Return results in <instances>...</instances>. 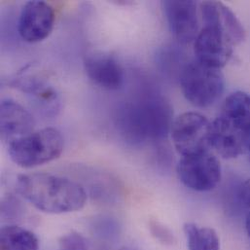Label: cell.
<instances>
[{
    "label": "cell",
    "mask_w": 250,
    "mask_h": 250,
    "mask_svg": "<svg viewBox=\"0 0 250 250\" xmlns=\"http://www.w3.org/2000/svg\"><path fill=\"white\" fill-rule=\"evenodd\" d=\"M114 121L119 133L130 144L161 141L170 133L173 109L165 97L149 93L121 104Z\"/></svg>",
    "instance_id": "cell-1"
},
{
    "label": "cell",
    "mask_w": 250,
    "mask_h": 250,
    "mask_svg": "<svg viewBox=\"0 0 250 250\" xmlns=\"http://www.w3.org/2000/svg\"><path fill=\"white\" fill-rule=\"evenodd\" d=\"M16 189L36 209L50 214L78 211L87 202L86 191L79 183L48 173L19 175Z\"/></svg>",
    "instance_id": "cell-2"
},
{
    "label": "cell",
    "mask_w": 250,
    "mask_h": 250,
    "mask_svg": "<svg viewBox=\"0 0 250 250\" xmlns=\"http://www.w3.org/2000/svg\"><path fill=\"white\" fill-rule=\"evenodd\" d=\"M63 147L61 131L55 127H44L11 141L8 153L17 166L31 168L58 159Z\"/></svg>",
    "instance_id": "cell-3"
},
{
    "label": "cell",
    "mask_w": 250,
    "mask_h": 250,
    "mask_svg": "<svg viewBox=\"0 0 250 250\" xmlns=\"http://www.w3.org/2000/svg\"><path fill=\"white\" fill-rule=\"evenodd\" d=\"M179 82L185 99L200 108L213 105L225 89V79L220 69L206 65L197 60L181 67Z\"/></svg>",
    "instance_id": "cell-4"
},
{
    "label": "cell",
    "mask_w": 250,
    "mask_h": 250,
    "mask_svg": "<svg viewBox=\"0 0 250 250\" xmlns=\"http://www.w3.org/2000/svg\"><path fill=\"white\" fill-rule=\"evenodd\" d=\"M176 171L181 183L196 192L213 190L222 178L220 162L209 151L182 157Z\"/></svg>",
    "instance_id": "cell-5"
},
{
    "label": "cell",
    "mask_w": 250,
    "mask_h": 250,
    "mask_svg": "<svg viewBox=\"0 0 250 250\" xmlns=\"http://www.w3.org/2000/svg\"><path fill=\"white\" fill-rule=\"evenodd\" d=\"M210 125L211 122L198 112H185L179 115L170 128L176 151L182 157L209 151Z\"/></svg>",
    "instance_id": "cell-6"
},
{
    "label": "cell",
    "mask_w": 250,
    "mask_h": 250,
    "mask_svg": "<svg viewBox=\"0 0 250 250\" xmlns=\"http://www.w3.org/2000/svg\"><path fill=\"white\" fill-rule=\"evenodd\" d=\"M55 20L54 8L49 3L38 0L28 1L20 14L19 34L25 42H41L52 33Z\"/></svg>",
    "instance_id": "cell-7"
},
{
    "label": "cell",
    "mask_w": 250,
    "mask_h": 250,
    "mask_svg": "<svg viewBox=\"0 0 250 250\" xmlns=\"http://www.w3.org/2000/svg\"><path fill=\"white\" fill-rule=\"evenodd\" d=\"M233 47L222 29L214 25H205L195 40L194 51L198 62L220 69L231 60Z\"/></svg>",
    "instance_id": "cell-8"
},
{
    "label": "cell",
    "mask_w": 250,
    "mask_h": 250,
    "mask_svg": "<svg viewBox=\"0 0 250 250\" xmlns=\"http://www.w3.org/2000/svg\"><path fill=\"white\" fill-rule=\"evenodd\" d=\"M162 4L173 37L181 44L195 41L199 34L198 3L194 1H164Z\"/></svg>",
    "instance_id": "cell-9"
},
{
    "label": "cell",
    "mask_w": 250,
    "mask_h": 250,
    "mask_svg": "<svg viewBox=\"0 0 250 250\" xmlns=\"http://www.w3.org/2000/svg\"><path fill=\"white\" fill-rule=\"evenodd\" d=\"M84 67L88 77L102 89L118 91L124 86V68L117 59L109 54L104 52L87 54L84 58Z\"/></svg>",
    "instance_id": "cell-10"
},
{
    "label": "cell",
    "mask_w": 250,
    "mask_h": 250,
    "mask_svg": "<svg viewBox=\"0 0 250 250\" xmlns=\"http://www.w3.org/2000/svg\"><path fill=\"white\" fill-rule=\"evenodd\" d=\"M200 10L205 25H214L222 29L234 46L245 40L246 29L227 5L218 1H205L200 3Z\"/></svg>",
    "instance_id": "cell-11"
},
{
    "label": "cell",
    "mask_w": 250,
    "mask_h": 250,
    "mask_svg": "<svg viewBox=\"0 0 250 250\" xmlns=\"http://www.w3.org/2000/svg\"><path fill=\"white\" fill-rule=\"evenodd\" d=\"M210 148L224 159H235L249 152L247 139L222 115L211 122Z\"/></svg>",
    "instance_id": "cell-12"
},
{
    "label": "cell",
    "mask_w": 250,
    "mask_h": 250,
    "mask_svg": "<svg viewBox=\"0 0 250 250\" xmlns=\"http://www.w3.org/2000/svg\"><path fill=\"white\" fill-rule=\"evenodd\" d=\"M2 137L10 142L34 131L35 121L31 113L13 100H3L0 108Z\"/></svg>",
    "instance_id": "cell-13"
},
{
    "label": "cell",
    "mask_w": 250,
    "mask_h": 250,
    "mask_svg": "<svg viewBox=\"0 0 250 250\" xmlns=\"http://www.w3.org/2000/svg\"><path fill=\"white\" fill-rule=\"evenodd\" d=\"M14 86L30 96L33 103L46 115L54 116L60 109V99L56 90L38 76H25L15 81Z\"/></svg>",
    "instance_id": "cell-14"
},
{
    "label": "cell",
    "mask_w": 250,
    "mask_h": 250,
    "mask_svg": "<svg viewBox=\"0 0 250 250\" xmlns=\"http://www.w3.org/2000/svg\"><path fill=\"white\" fill-rule=\"evenodd\" d=\"M221 115L245 136L250 152V95L241 91L230 94L225 100L223 113Z\"/></svg>",
    "instance_id": "cell-15"
},
{
    "label": "cell",
    "mask_w": 250,
    "mask_h": 250,
    "mask_svg": "<svg viewBox=\"0 0 250 250\" xmlns=\"http://www.w3.org/2000/svg\"><path fill=\"white\" fill-rule=\"evenodd\" d=\"M39 241L35 234L24 228L8 225L0 231V250H38Z\"/></svg>",
    "instance_id": "cell-16"
},
{
    "label": "cell",
    "mask_w": 250,
    "mask_h": 250,
    "mask_svg": "<svg viewBox=\"0 0 250 250\" xmlns=\"http://www.w3.org/2000/svg\"><path fill=\"white\" fill-rule=\"evenodd\" d=\"M184 234L189 250H220V240L212 228L186 223Z\"/></svg>",
    "instance_id": "cell-17"
},
{
    "label": "cell",
    "mask_w": 250,
    "mask_h": 250,
    "mask_svg": "<svg viewBox=\"0 0 250 250\" xmlns=\"http://www.w3.org/2000/svg\"><path fill=\"white\" fill-rule=\"evenodd\" d=\"M59 250H89L85 238L76 232L62 236L59 242Z\"/></svg>",
    "instance_id": "cell-18"
},
{
    "label": "cell",
    "mask_w": 250,
    "mask_h": 250,
    "mask_svg": "<svg viewBox=\"0 0 250 250\" xmlns=\"http://www.w3.org/2000/svg\"><path fill=\"white\" fill-rule=\"evenodd\" d=\"M150 231L152 236L158 240L159 242L166 244V245H171L174 242L173 234L164 225L158 222H151L150 223Z\"/></svg>",
    "instance_id": "cell-19"
},
{
    "label": "cell",
    "mask_w": 250,
    "mask_h": 250,
    "mask_svg": "<svg viewBox=\"0 0 250 250\" xmlns=\"http://www.w3.org/2000/svg\"><path fill=\"white\" fill-rule=\"evenodd\" d=\"M246 228H247V232L249 235V238L250 240V210L247 213V218H246Z\"/></svg>",
    "instance_id": "cell-20"
},
{
    "label": "cell",
    "mask_w": 250,
    "mask_h": 250,
    "mask_svg": "<svg viewBox=\"0 0 250 250\" xmlns=\"http://www.w3.org/2000/svg\"><path fill=\"white\" fill-rule=\"evenodd\" d=\"M119 250H134V249H132V248H129V247H124V248H122V249H120Z\"/></svg>",
    "instance_id": "cell-21"
},
{
    "label": "cell",
    "mask_w": 250,
    "mask_h": 250,
    "mask_svg": "<svg viewBox=\"0 0 250 250\" xmlns=\"http://www.w3.org/2000/svg\"><path fill=\"white\" fill-rule=\"evenodd\" d=\"M248 155H249V156H250V152H249V154H248Z\"/></svg>",
    "instance_id": "cell-22"
}]
</instances>
